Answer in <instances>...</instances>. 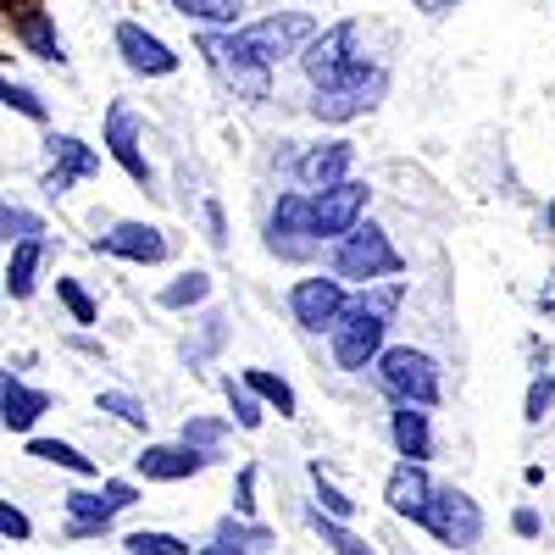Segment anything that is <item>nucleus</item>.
I'll return each instance as SVG.
<instances>
[{"label":"nucleus","mask_w":555,"mask_h":555,"mask_svg":"<svg viewBox=\"0 0 555 555\" xmlns=\"http://www.w3.org/2000/svg\"><path fill=\"white\" fill-rule=\"evenodd\" d=\"M400 306V284L395 278H384L378 289H366L345 306V317L334 322V361L345 366V373H361L366 361H378L384 356V334H389V317Z\"/></svg>","instance_id":"nucleus-1"},{"label":"nucleus","mask_w":555,"mask_h":555,"mask_svg":"<svg viewBox=\"0 0 555 555\" xmlns=\"http://www.w3.org/2000/svg\"><path fill=\"white\" fill-rule=\"evenodd\" d=\"M201 56L211 62V73L234 89L240 101H267L272 95V62H261L250 44H245V34L240 28H211V34H201Z\"/></svg>","instance_id":"nucleus-2"},{"label":"nucleus","mask_w":555,"mask_h":555,"mask_svg":"<svg viewBox=\"0 0 555 555\" xmlns=\"http://www.w3.org/2000/svg\"><path fill=\"white\" fill-rule=\"evenodd\" d=\"M356 39H361V23H339V28H322L306 51H300V67L317 89H339V83H356L366 78V56H356Z\"/></svg>","instance_id":"nucleus-3"},{"label":"nucleus","mask_w":555,"mask_h":555,"mask_svg":"<svg viewBox=\"0 0 555 555\" xmlns=\"http://www.w3.org/2000/svg\"><path fill=\"white\" fill-rule=\"evenodd\" d=\"M378 378L405 405H439V366H434L428 350H411V345L384 350L378 356Z\"/></svg>","instance_id":"nucleus-4"},{"label":"nucleus","mask_w":555,"mask_h":555,"mask_svg":"<svg viewBox=\"0 0 555 555\" xmlns=\"http://www.w3.org/2000/svg\"><path fill=\"white\" fill-rule=\"evenodd\" d=\"M423 522L439 544H455V550H473L478 544V533H483V512H478V500L467 494V489H434V500L423 505Z\"/></svg>","instance_id":"nucleus-5"},{"label":"nucleus","mask_w":555,"mask_h":555,"mask_svg":"<svg viewBox=\"0 0 555 555\" xmlns=\"http://www.w3.org/2000/svg\"><path fill=\"white\" fill-rule=\"evenodd\" d=\"M405 261H400V250L389 245V234L384 228H350L345 234V245H339V256H334V272L339 278H350V284H373V278H395Z\"/></svg>","instance_id":"nucleus-6"},{"label":"nucleus","mask_w":555,"mask_h":555,"mask_svg":"<svg viewBox=\"0 0 555 555\" xmlns=\"http://www.w3.org/2000/svg\"><path fill=\"white\" fill-rule=\"evenodd\" d=\"M366 211V183L345 178L334 190H311V234L317 240H345L350 228H361Z\"/></svg>","instance_id":"nucleus-7"},{"label":"nucleus","mask_w":555,"mask_h":555,"mask_svg":"<svg viewBox=\"0 0 555 555\" xmlns=\"http://www.w3.org/2000/svg\"><path fill=\"white\" fill-rule=\"evenodd\" d=\"M345 306H350V295H345V278L339 272L334 278H300V284L289 289V311H295L300 328H311V334L334 328V322L345 317Z\"/></svg>","instance_id":"nucleus-8"},{"label":"nucleus","mask_w":555,"mask_h":555,"mask_svg":"<svg viewBox=\"0 0 555 555\" xmlns=\"http://www.w3.org/2000/svg\"><path fill=\"white\" fill-rule=\"evenodd\" d=\"M139 500V489L133 483H122V478H112L101 494H83V489H73L67 494V517H73V539H89V533H106L112 528V517L117 512H128V505Z\"/></svg>","instance_id":"nucleus-9"},{"label":"nucleus","mask_w":555,"mask_h":555,"mask_svg":"<svg viewBox=\"0 0 555 555\" xmlns=\"http://www.w3.org/2000/svg\"><path fill=\"white\" fill-rule=\"evenodd\" d=\"M240 34H245V44H250L261 62H278V56L306 51V44L317 39V23H311L306 12H284V17H261V23H250V28H240Z\"/></svg>","instance_id":"nucleus-10"},{"label":"nucleus","mask_w":555,"mask_h":555,"mask_svg":"<svg viewBox=\"0 0 555 555\" xmlns=\"http://www.w3.org/2000/svg\"><path fill=\"white\" fill-rule=\"evenodd\" d=\"M384 89H389V73H384V67H373V73L356 78V83H339V89H317V95H311V117H322V122H350V117H361V112H373Z\"/></svg>","instance_id":"nucleus-11"},{"label":"nucleus","mask_w":555,"mask_h":555,"mask_svg":"<svg viewBox=\"0 0 555 555\" xmlns=\"http://www.w3.org/2000/svg\"><path fill=\"white\" fill-rule=\"evenodd\" d=\"M206 461H211V450H195L190 439H183V444H145L133 455V467L151 483H178V478H195Z\"/></svg>","instance_id":"nucleus-12"},{"label":"nucleus","mask_w":555,"mask_h":555,"mask_svg":"<svg viewBox=\"0 0 555 555\" xmlns=\"http://www.w3.org/2000/svg\"><path fill=\"white\" fill-rule=\"evenodd\" d=\"M117 51H122V62H128L133 73H145V78H167V73H178V56L167 51L156 34L139 28V23H117Z\"/></svg>","instance_id":"nucleus-13"},{"label":"nucleus","mask_w":555,"mask_h":555,"mask_svg":"<svg viewBox=\"0 0 555 555\" xmlns=\"http://www.w3.org/2000/svg\"><path fill=\"white\" fill-rule=\"evenodd\" d=\"M95 250L122 256V261H139V267H156L167 256V240H162V228H151V222H117L112 234L95 240Z\"/></svg>","instance_id":"nucleus-14"},{"label":"nucleus","mask_w":555,"mask_h":555,"mask_svg":"<svg viewBox=\"0 0 555 555\" xmlns=\"http://www.w3.org/2000/svg\"><path fill=\"white\" fill-rule=\"evenodd\" d=\"M106 151L117 156V167L133 183H151V162H145V151H139V117H133V106H112L106 112Z\"/></svg>","instance_id":"nucleus-15"},{"label":"nucleus","mask_w":555,"mask_h":555,"mask_svg":"<svg viewBox=\"0 0 555 555\" xmlns=\"http://www.w3.org/2000/svg\"><path fill=\"white\" fill-rule=\"evenodd\" d=\"M384 500H389V512L395 517H423V505L434 500V478H428V467H423V461H400V467L389 473V483H384Z\"/></svg>","instance_id":"nucleus-16"},{"label":"nucleus","mask_w":555,"mask_h":555,"mask_svg":"<svg viewBox=\"0 0 555 555\" xmlns=\"http://www.w3.org/2000/svg\"><path fill=\"white\" fill-rule=\"evenodd\" d=\"M51 151H56V167L44 172V190H51V195H67L78 178L101 172V156L89 151L83 139H73V133H56V139H51Z\"/></svg>","instance_id":"nucleus-17"},{"label":"nucleus","mask_w":555,"mask_h":555,"mask_svg":"<svg viewBox=\"0 0 555 555\" xmlns=\"http://www.w3.org/2000/svg\"><path fill=\"white\" fill-rule=\"evenodd\" d=\"M356 151L345 145V139H334V145H311L300 162H295V178L306 183V190H334V183H345Z\"/></svg>","instance_id":"nucleus-18"},{"label":"nucleus","mask_w":555,"mask_h":555,"mask_svg":"<svg viewBox=\"0 0 555 555\" xmlns=\"http://www.w3.org/2000/svg\"><path fill=\"white\" fill-rule=\"evenodd\" d=\"M44 411H51V395L28 389L17 373H7V384H0V416H7V428H12V434H28Z\"/></svg>","instance_id":"nucleus-19"},{"label":"nucleus","mask_w":555,"mask_h":555,"mask_svg":"<svg viewBox=\"0 0 555 555\" xmlns=\"http://www.w3.org/2000/svg\"><path fill=\"white\" fill-rule=\"evenodd\" d=\"M395 444H400V455H411V461H428V455H434L428 405H405V400H400V411H395Z\"/></svg>","instance_id":"nucleus-20"},{"label":"nucleus","mask_w":555,"mask_h":555,"mask_svg":"<svg viewBox=\"0 0 555 555\" xmlns=\"http://www.w3.org/2000/svg\"><path fill=\"white\" fill-rule=\"evenodd\" d=\"M39 261H44V245H39V240H17V250H12V261H7V295H12V300H28V295H34Z\"/></svg>","instance_id":"nucleus-21"},{"label":"nucleus","mask_w":555,"mask_h":555,"mask_svg":"<svg viewBox=\"0 0 555 555\" xmlns=\"http://www.w3.org/2000/svg\"><path fill=\"white\" fill-rule=\"evenodd\" d=\"M306 522L322 533V544H334L339 555H378L373 544H361V539H356V533H350L339 517H328V512H322V505H311V512H306Z\"/></svg>","instance_id":"nucleus-22"},{"label":"nucleus","mask_w":555,"mask_h":555,"mask_svg":"<svg viewBox=\"0 0 555 555\" xmlns=\"http://www.w3.org/2000/svg\"><path fill=\"white\" fill-rule=\"evenodd\" d=\"M17 39L28 44L34 56H44V62H62V39H56V28H51V23H44V12L17 17Z\"/></svg>","instance_id":"nucleus-23"},{"label":"nucleus","mask_w":555,"mask_h":555,"mask_svg":"<svg viewBox=\"0 0 555 555\" xmlns=\"http://www.w3.org/2000/svg\"><path fill=\"white\" fill-rule=\"evenodd\" d=\"M172 12L195 17V23H211V28H234L240 23V0H172Z\"/></svg>","instance_id":"nucleus-24"},{"label":"nucleus","mask_w":555,"mask_h":555,"mask_svg":"<svg viewBox=\"0 0 555 555\" xmlns=\"http://www.w3.org/2000/svg\"><path fill=\"white\" fill-rule=\"evenodd\" d=\"M28 455L56 461V467H67V473H78V478H95V461H89L83 450H73V444H62V439H34V444H28Z\"/></svg>","instance_id":"nucleus-25"},{"label":"nucleus","mask_w":555,"mask_h":555,"mask_svg":"<svg viewBox=\"0 0 555 555\" xmlns=\"http://www.w3.org/2000/svg\"><path fill=\"white\" fill-rule=\"evenodd\" d=\"M206 295H211V278H206V272H183L178 284L162 289V306H167V311H183V306H201Z\"/></svg>","instance_id":"nucleus-26"},{"label":"nucleus","mask_w":555,"mask_h":555,"mask_svg":"<svg viewBox=\"0 0 555 555\" xmlns=\"http://www.w3.org/2000/svg\"><path fill=\"white\" fill-rule=\"evenodd\" d=\"M245 384H250V389H256L267 405H278V416H295V389H289L284 378H272V373H261V366H250Z\"/></svg>","instance_id":"nucleus-27"},{"label":"nucleus","mask_w":555,"mask_h":555,"mask_svg":"<svg viewBox=\"0 0 555 555\" xmlns=\"http://www.w3.org/2000/svg\"><path fill=\"white\" fill-rule=\"evenodd\" d=\"M122 550H128V555H190V544H183V539L156 533V528H139V533H128V539H122Z\"/></svg>","instance_id":"nucleus-28"},{"label":"nucleus","mask_w":555,"mask_h":555,"mask_svg":"<svg viewBox=\"0 0 555 555\" xmlns=\"http://www.w3.org/2000/svg\"><path fill=\"white\" fill-rule=\"evenodd\" d=\"M101 411L122 416L128 428H151V411H145V400H133V395H122V389H106V395H101Z\"/></svg>","instance_id":"nucleus-29"},{"label":"nucleus","mask_w":555,"mask_h":555,"mask_svg":"<svg viewBox=\"0 0 555 555\" xmlns=\"http://www.w3.org/2000/svg\"><path fill=\"white\" fill-rule=\"evenodd\" d=\"M311 478H317V494H322V512H328V517H356V500H345L334 483H328V473H322V461H311Z\"/></svg>","instance_id":"nucleus-30"},{"label":"nucleus","mask_w":555,"mask_h":555,"mask_svg":"<svg viewBox=\"0 0 555 555\" xmlns=\"http://www.w3.org/2000/svg\"><path fill=\"white\" fill-rule=\"evenodd\" d=\"M250 395H256V389H250L245 378H240V384L228 378V400H234V416H240V428H261V405H256Z\"/></svg>","instance_id":"nucleus-31"},{"label":"nucleus","mask_w":555,"mask_h":555,"mask_svg":"<svg viewBox=\"0 0 555 555\" xmlns=\"http://www.w3.org/2000/svg\"><path fill=\"white\" fill-rule=\"evenodd\" d=\"M0 228H7V240H39L44 234V222L23 206H7V217H0Z\"/></svg>","instance_id":"nucleus-32"},{"label":"nucleus","mask_w":555,"mask_h":555,"mask_svg":"<svg viewBox=\"0 0 555 555\" xmlns=\"http://www.w3.org/2000/svg\"><path fill=\"white\" fill-rule=\"evenodd\" d=\"M555 411V373L550 378H533V389H528V423H544V416Z\"/></svg>","instance_id":"nucleus-33"},{"label":"nucleus","mask_w":555,"mask_h":555,"mask_svg":"<svg viewBox=\"0 0 555 555\" xmlns=\"http://www.w3.org/2000/svg\"><path fill=\"white\" fill-rule=\"evenodd\" d=\"M0 95H7V106H12V112H23V117L44 122V101L34 95V89H23V83H12V78H7V89H0Z\"/></svg>","instance_id":"nucleus-34"},{"label":"nucleus","mask_w":555,"mask_h":555,"mask_svg":"<svg viewBox=\"0 0 555 555\" xmlns=\"http://www.w3.org/2000/svg\"><path fill=\"white\" fill-rule=\"evenodd\" d=\"M56 295L67 300V311H73V322H95V300H89L73 278H56Z\"/></svg>","instance_id":"nucleus-35"},{"label":"nucleus","mask_w":555,"mask_h":555,"mask_svg":"<svg viewBox=\"0 0 555 555\" xmlns=\"http://www.w3.org/2000/svg\"><path fill=\"white\" fill-rule=\"evenodd\" d=\"M222 434H228V428L217 423V416H195V423H183V439H190L195 450H211Z\"/></svg>","instance_id":"nucleus-36"},{"label":"nucleus","mask_w":555,"mask_h":555,"mask_svg":"<svg viewBox=\"0 0 555 555\" xmlns=\"http://www.w3.org/2000/svg\"><path fill=\"white\" fill-rule=\"evenodd\" d=\"M217 539H234V544H245V550H261V544H272V533H267V528H240L234 517L222 522V533H217Z\"/></svg>","instance_id":"nucleus-37"},{"label":"nucleus","mask_w":555,"mask_h":555,"mask_svg":"<svg viewBox=\"0 0 555 555\" xmlns=\"http://www.w3.org/2000/svg\"><path fill=\"white\" fill-rule=\"evenodd\" d=\"M0 533H7V539H17V544H23V539L34 533V522H28V517L17 512V505H12V500H7V505H0Z\"/></svg>","instance_id":"nucleus-38"},{"label":"nucleus","mask_w":555,"mask_h":555,"mask_svg":"<svg viewBox=\"0 0 555 555\" xmlns=\"http://www.w3.org/2000/svg\"><path fill=\"white\" fill-rule=\"evenodd\" d=\"M250 494H256V467H245V473H240V500H234V512H240V517H250V512H256V500H250Z\"/></svg>","instance_id":"nucleus-39"},{"label":"nucleus","mask_w":555,"mask_h":555,"mask_svg":"<svg viewBox=\"0 0 555 555\" xmlns=\"http://www.w3.org/2000/svg\"><path fill=\"white\" fill-rule=\"evenodd\" d=\"M195 555H245V544H234V539H217V544H206V550H195Z\"/></svg>","instance_id":"nucleus-40"},{"label":"nucleus","mask_w":555,"mask_h":555,"mask_svg":"<svg viewBox=\"0 0 555 555\" xmlns=\"http://www.w3.org/2000/svg\"><path fill=\"white\" fill-rule=\"evenodd\" d=\"M512 522H517V533H522V539H533V533H539V517L528 512V505H522V512H517Z\"/></svg>","instance_id":"nucleus-41"},{"label":"nucleus","mask_w":555,"mask_h":555,"mask_svg":"<svg viewBox=\"0 0 555 555\" xmlns=\"http://www.w3.org/2000/svg\"><path fill=\"white\" fill-rule=\"evenodd\" d=\"M455 0H416V12H428V17H439V12H450Z\"/></svg>","instance_id":"nucleus-42"},{"label":"nucleus","mask_w":555,"mask_h":555,"mask_svg":"<svg viewBox=\"0 0 555 555\" xmlns=\"http://www.w3.org/2000/svg\"><path fill=\"white\" fill-rule=\"evenodd\" d=\"M539 300H544V311H555V284H550V289H544Z\"/></svg>","instance_id":"nucleus-43"},{"label":"nucleus","mask_w":555,"mask_h":555,"mask_svg":"<svg viewBox=\"0 0 555 555\" xmlns=\"http://www.w3.org/2000/svg\"><path fill=\"white\" fill-rule=\"evenodd\" d=\"M544 222H550V234H555V201H550V211H544Z\"/></svg>","instance_id":"nucleus-44"}]
</instances>
